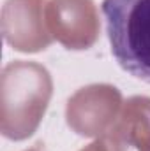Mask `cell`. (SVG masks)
<instances>
[{"label": "cell", "instance_id": "6da1fadb", "mask_svg": "<svg viewBox=\"0 0 150 151\" xmlns=\"http://www.w3.org/2000/svg\"><path fill=\"white\" fill-rule=\"evenodd\" d=\"M101 12L118 67L150 84V0H103Z\"/></svg>", "mask_w": 150, "mask_h": 151}]
</instances>
